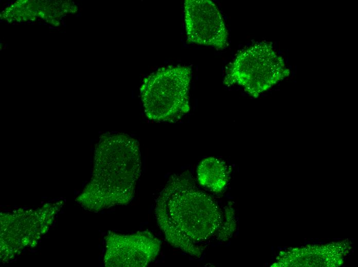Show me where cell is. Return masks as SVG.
Returning a JSON list of instances; mask_svg holds the SVG:
<instances>
[{
    "label": "cell",
    "instance_id": "cell-1",
    "mask_svg": "<svg viewBox=\"0 0 358 267\" xmlns=\"http://www.w3.org/2000/svg\"><path fill=\"white\" fill-rule=\"evenodd\" d=\"M155 211L167 240L194 256L201 252L196 242L209 238L221 225L218 207L196 187L189 171L171 177L156 200Z\"/></svg>",
    "mask_w": 358,
    "mask_h": 267
},
{
    "label": "cell",
    "instance_id": "cell-7",
    "mask_svg": "<svg viewBox=\"0 0 358 267\" xmlns=\"http://www.w3.org/2000/svg\"><path fill=\"white\" fill-rule=\"evenodd\" d=\"M196 174L198 181L202 186L216 193L222 190L229 179L227 165L214 157L203 160L198 166Z\"/></svg>",
    "mask_w": 358,
    "mask_h": 267
},
{
    "label": "cell",
    "instance_id": "cell-6",
    "mask_svg": "<svg viewBox=\"0 0 358 267\" xmlns=\"http://www.w3.org/2000/svg\"><path fill=\"white\" fill-rule=\"evenodd\" d=\"M158 239L148 231L129 235L110 233L104 257L107 266L145 267L157 256Z\"/></svg>",
    "mask_w": 358,
    "mask_h": 267
},
{
    "label": "cell",
    "instance_id": "cell-5",
    "mask_svg": "<svg viewBox=\"0 0 358 267\" xmlns=\"http://www.w3.org/2000/svg\"><path fill=\"white\" fill-rule=\"evenodd\" d=\"M184 17L187 41L223 50L228 46V32L216 5L210 0H187Z\"/></svg>",
    "mask_w": 358,
    "mask_h": 267
},
{
    "label": "cell",
    "instance_id": "cell-4",
    "mask_svg": "<svg viewBox=\"0 0 358 267\" xmlns=\"http://www.w3.org/2000/svg\"><path fill=\"white\" fill-rule=\"evenodd\" d=\"M283 59L268 43H259L238 52L227 66L223 83L238 85L257 98L289 75Z\"/></svg>",
    "mask_w": 358,
    "mask_h": 267
},
{
    "label": "cell",
    "instance_id": "cell-2",
    "mask_svg": "<svg viewBox=\"0 0 358 267\" xmlns=\"http://www.w3.org/2000/svg\"><path fill=\"white\" fill-rule=\"evenodd\" d=\"M138 141L124 134L103 137L96 152L93 179L83 196L94 209L128 204L141 172Z\"/></svg>",
    "mask_w": 358,
    "mask_h": 267
},
{
    "label": "cell",
    "instance_id": "cell-3",
    "mask_svg": "<svg viewBox=\"0 0 358 267\" xmlns=\"http://www.w3.org/2000/svg\"><path fill=\"white\" fill-rule=\"evenodd\" d=\"M191 68L169 66L144 80L140 96L147 117L155 122H174L190 110Z\"/></svg>",
    "mask_w": 358,
    "mask_h": 267
}]
</instances>
